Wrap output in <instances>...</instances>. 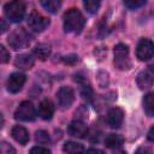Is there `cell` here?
<instances>
[{
    "mask_svg": "<svg viewBox=\"0 0 154 154\" xmlns=\"http://www.w3.org/2000/svg\"><path fill=\"white\" fill-rule=\"evenodd\" d=\"M85 24L84 16L77 8H70L64 14V29L66 32H81Z\"/></svg>",
    "mask_w": 154,
    "mask_h": 154,
    "instance_id": "cell-1",
    "label": "cell"
},
{
    "mask_svg": "<svg viewBox=\"0 0 154 154\" xmlns=\"http://www.w3.org/2000/svg\"><path fill=\"white\" fill-rule=\"evenodd\" d=\"M123 142H124V138L117 134H109L105 138V146L111 149H117V148L122 147Z\"/></svg>",
    "mask_w": 154,
    "mask_h": 154,
    "instance_id": "cell-16",
    "label": "cell"
},
{
    "mask_svg": "<svg viewBox=\"0 0 154 154\" xmlns=\"http://www.w3.org/2000/svg\"><path fill=\"white\" fill-rule=\"evenodd\" d=\"M67 132L73 137L84 138L88 134V128L82 120H73L67 126Z\"/></svg>",
    "mask_w": 154,
    "mask_h": 154,
    "instance_id": "cell-11",
    "label": "cell"
},
{
    "mask_svg": "<svg viewBox=\"0 0 154 154\" xmlns=\"http://www.w3.org/2000/svg\"><path fill=\"white\" fill-rule=\"evenodd\" d=\"M34 54H35L38 59H41V60H46V59L49 57V54H51V48H49V46L41 43V45H38V46L35 47V49H34Z\"/></svg>",
    "mask_w": 154,
    "mask_h": 154,
    "instance_id": "cell-19",
    "label": "cell"
},
{
    "mask_svg": "<svg viewBox=\"0 0 154 154\" xmlns=\"http://www.w3.org/2000/svg\"><path fill=\"white\" fill-rule=\"evenodd\" d=\"M35 141L38 144H47L49 142V135L45 130H38L35 134Z\"/></svg>",
    "mask_w": 154,
    "mask_h": 154,
    "instance_id": "cell-22",
    "label": "cell"
},
{
    "mask_svg": "<svg viewBox=\"0 0 154 154\" xmlns=\"http://www.w3.org/2000/svg\"><path fill=\"white\" fill-rule=\"evenodd\" d=\"M136 82H137V85L141 90H147L149 89L153 83H154V77L152 73H149L148 71H141L138 75H137V78H136Z\"/></svg>",
    "mask_w": 154,
    "mask_h": 154,
    "instance_id": "cell-13",
    "label": "cell"
},
{
    "mask_svg": "<svg viewBox=\"0 0 154 154\" xmlns=\"http://www.w3.org/2000/svg\"><path fill=\"white\" fill-rule=\"evenodd\" d=\"M64 63H66V64H75L77 60H78V57L76 55V54H70V55H66V57H64Z\"/></svg>",
    "mask_w": 154,
    "mask_h": 154,
    "instance_id": "cell-28",
    "label": "cell"
},
{
    "mask_svg": "<svg viewBox=\"0 0 154 154\" xmlns=\"http://www.w3.org/2000/svg\"><path fill=\"white\" fill-rule=\"evenodd\" d=\"M36 117L35 107L30 101H23L19 103L14 112V119L20 122H31Z\"/></svg>",
    "mask_w": 154,
    "mask_h": 154,
    "instance_id": "cell-5",
    "label": "cell"
},
{
    "mask_svg": "<svg viewBox=\"0 0 154 154\" xmlns=\"http://www.w3.org/2000/svg\"><path fill=\"white\" fill-rule=\"evenodd\" d=\"M147 138L150 141V142H154V125L150 128V130L148 131V135H147Z\"/></svg>",
    "mask_w": 154,
    "mask_h": 154,
    "instance_id": "cell-29",
    "label": "cell"
},
{
    "mask_svg": "<svg viewBox=\"0 0 154 154\" xmlns=\"http://www.w3.org/2000/svg\"><path fill=\"white\" fill-rule=\"evenodd\" d=\"M101 1L102 0H83V5H84L85 10L89 13L94 14V13H96L99 11L100 5H101Z\"/></svg>",
    "mask_w": 154,
    "mask_h": 154,
    "instance_id": "cell-21",
    "label": "cell"
},
{
    "mask_svg": "<svg viewBox=\"0 0 154 154\" xmlns=\"http://www.w3.org/2000/svg\"><path fill=\"white\" fill-rule=\"evenodd\" d=\"M124 5L130 10H136L146 4V0H123Z\"/></svg>",
    "mask_w": 154,
    "mask_h": 154,
    "instance_id": "cell-23",
    "label": "cell"
},
{
    "mask_svg": "<svg viewBox=\"0 0 154 154\" xmlns=\"http://www.w3.org/2000/svg\"><path fill=\"white\" fill-rule=\"evenodd\" d=\"M114 65L118 70L125 71L131 67V60L129 57V47L124 43H118L114 46Z\"/></svg>",
    "mask_w": 154,
    "mask_h": 154,
    "instance_id": "cell-3",
    "label": "cell"
},
{
    "mask_svg": "<svg viewBox=\"0 0 154 154\" xmlns=\"http://www.w3.org/2000/svg\"><path fill=\"white\" fill-rule=\"evenodd\" d=\"M37 112H38V116L42 119H45V120L52 119L53 113H54V106H53L52 101L51 100H47V99L46 100H42L40 102V105H38Z\"/></svg>",
    "mask_w": 154,
    "mask_h": 154,
    "instance_id": "cell-12",
    "label": "cell"
},
{
    "mask_svg": "<svg viewBox=\"0 0 154 154\" xmlns=\"http://www.w3.org/2000/svg\"><path fill=\"white\" fill-rule=\"evenodd\" d=\"M7 42L13 49H22L30 43V35L24 28H18L10 34Z\"/></svg>",
    "mask_w": 154,
    "mask_h": 154,
    "instance_id": "cell-4",
    "label": "cell"
},
{
    "mask_svg": "<svg viewBox=\"0 0 154 154\" xmlns=\"http://www.w3.org/2000/svg\"><path fill=\"white\" fill-rule=\"evenodd\" d=\"M124 120V112L119 107H113L107 112L106 116V122L112 129H118L123 124Z\"/></svg>",
    "mask_w": 154,
    "mask_h": 154,
    "instance_id": "cell-10",
    "label": "cell"
},
{
    "mask_svg": "<svg viewBox=\"0 0 154 154\" xmlns=\"http://www.w3.org/2000/svg\"><path fill=\"white\" fill-rule=\"evenodd\" d=\"M4 13L10 22L18 23L24 18L25 5L20 0H12L4 6Z\"/></svg>",
    "mask_w": 154,
    "mask_h": 154,
    "instance_id": "cell-2",
    "label": "cell"
},
{
    "mask_svg": "<svg viewBox=\"0 0 154 154\" xmlns=\"http://www.w3.org/2000/svg\"><path fill=\"white\" fill-rule=\"evenodd\" d=\"M25 81H26V77H25L24 73H20V72L12 73L7 79V84H6L7 90L12 94H16V93L20 91Z\"/></svg>",
    "mask_w": 154,
    "mask_h": 154,
    "instance_id": "cell-9",
    "label": "cell"
},
{
    "mask_svg": "<svg viewBox=\"0 0 154 154\" xmlns=\"http://www.w3.org/2000/svg\"><path fill=\"white\" fill-rule=\"evenodd\" d=\"M149 70H150V71H152V72H154V63H153V64H150V65H149Z\"/></svg>",
    "mask_w": 154,
    "mask_h": 154,
    "instance_id": "cell-33",
    "label": "cell"
},
{
    "mask_svg": "<svg viewBox=\"0 0 154 154\" xmlns=\"http://www.w3.org/2000/svg\"><path fill=\"white\" fill-rule=\"evenodd\" d=\"M34 65V58L31 54H20L14 60V66L20 70H29Z\"/></svg>",
    "mask_w": 154,
    "mask_h": 154,
    "instance_id": "cell-15",
    "label": "cell"
},
{
    "mask_svg": "<svg viewBox=\"0 0 154 154\" xmlns=\"http://www.w3.org/2000/svg\"><path fill=\"white\" fill-rule=\"evenodd\" d=\"M28 25L34 31L41 32L49 25V19L37 11H32L28 17Z\"/></svg>",
    "mask_w": 154,
    "mask_h": 154,
    "instance_id": "cell-7",
    "label": "cell"
},
{
    "mask_svg": "<svg viewBox=\"0 0 154 154\" xmlns=\"http://www.w3.org/2000/svg\"><path fill=\"white\" fill-rule=\"evenodd\" d=\"M0 58H1V63H4V64L10 60V53L2 45L0 46Z\"/></svg>",
    "mask_w": 154,
    "mask_h": 154,
    "instance_id": "cell-24",
    "label": "cell"
},
{
    "mask_svg": "<svg viewBox=\"0 0 154 154\" xmlns=\"http://www.w3.org/2000/svg\"><path fill=\"white\" fill-rule=\"evenodd\" d=\"M140 152H150V149H146V148H140V149H137V153H140Z\"/></svg>",
    "mask_w": 154,
    "mask_h": 154,
    "instance_id": "cell-31",
    "label": "cell"
},
{
    "mask_svg": "<svg viewBox=\"0 0 154 154\" xmlns=\"http://www.w3.org/2000/svg\"><path fill=\"white\" fill-rule=\"evenodd\" d=\"M14 148H12L10 144H7L6 142H1V153L2 154H10V153H14Z\"/></svg>",
    "mask_w": 154,
    "mask_h": 154,
    "instance_id": "cell-25",
    "label": "cell"
},
{
    "mask_svg": "<svg viewBox=\"0 0 154 154\" xmlns=\"http://www.w3.org/2000/svg\"><path fill=\"white\" fill-rule=\"evenodd\" d=\"M154 55V42L149 38H141L136 47V57L141 61H147Z\"/></svg>",
    "mask_w": 154,
    "mask_h": 154,
    "instance_id": "cell-6",
    "label": "cell"
},
{
    "mask_svg": "<svg viewBox=\"0 0 154 154\" xmlns=\"http://www.w3.org/2000/svg\"><path fill=\"white\" fill-rule=\"evenodd\" d=\"M40 1H41L42 7L51 13L58 12V10L61 6V0H40Z\"/></svg>",
    "mask_w": 154,
    "mask_h": 154,
    "instance_id": "cell-18",
    "label": "cell"
},
{
    "mask_svg": "<svg viewBox=\"0 0 154 154\" xmlns=\"http://www.w3.org/2000/svg\"><path fill=\"white\" fill-rule=\"evenodd\" d=\"M63 150L66 152V153H81V152H84V147L81 144V143H77V142H72V141H67L65 142L64 147H63Z\"/></svg>",
    "mask_w": 154,
    "mask_h": 154,
    "instance_id": "cell-20",
    "label": "cell"
},
{
    "mask_svg": "<svg viewBox=\"0 0 154 154\" xmlns=\"http://www.w3.org/2000/svg\"><path fill=\"white\" fill-rule=\"evenodd\" d=\"M143 109L148 117H154V93H148L144 95Z\"/></svg>",
    "mask_w": 154,
    "mask_h": 154,
    "instance_id": "cell-17",
    "label": "cell"
},
{
    "mask_svg": "<svg viewBox=\"0 0 154 154\" xmlns=\"http://www.w3.org/2000/svg\"><path fill=\"white\" fill-rule=\"evenodd\" d=\"M1 23H2V28H1V32H5V30H6V28H7V25H6V23H5V19H1Z\"/></svg>",
    "mask_w": 154,
    "mask_h": 154,
    "instance_id": "cell-30",
    "label": "cell"
},
{
    "mask_svg": "<svg viewBox=\"0 0 154 154\" xmlns=\"http://www.w3.org/2000/svg\"><path fill=\"white\" fill-rule=\"evenodd\" d=\"M11 135L12 137L14 138L16 142H18L19 144L24 146L29 142V132L25 128L20 126V125H16L12 128V131H11Z\"/></svg>",
    "mask_w": 154,
    "mask_h": 154,
    "instance_id": "cell-14",
    "label": "cell"
},
{
    "mask_svg": "<svg viewBox=\"0 0 154 154\" xmlns=\"http://www.w3.org/2000/svg\"><path fill=\"white\" fill-rule=\"evenodd\" d=\"M30 153H51V150L48 148H45V147H41V146H36V147H32L30 149Z\"/></svg>",
    "mask_w": 154,
    "mask_h": 154,
    "instance_id": "cell-27",
    "label": "cell"
},
{
    "mask_svg": "<svg viewBox=\"0 0 154 154\" xmlns=\"http://www.w3.org/2000/svg\"><path fill=\"white\" fill-rule=\"evenodd\" d=\"M88 152H96V153H103L102 150H100V149H88Z\"/></svg>",
    "mask_w": 154,
    "mask_h": 154,
    "instance_id": "cell-32",
    "label": "cell"
},
{
    "mask_svg": "<svg viewBox=\"0 0 154 154\" xmlns=\"http://www.w3.org/2000/svg\"><path fill=\"white\" fill-rule=\"evenodd\" d=\"M58 105L61 109H67L71 107L75 100V93L70 87H61L57 93Z\"/></svg>",
    "mask_w": 154,
    "mask_h": 154,
    "instance_id": "cell-8",
    "label": "cell"
},
{
    "mask_svg": "<svg viewBox=\"0 0 154 154\" xmlns=\"http://www.w3.org/2000/svg\"><path fill=\"white\" fill-rule=\"evenodd\" d=\"M82 96H83L84 99H88V100L91 99V96H93V91H91L90 87L84 85V87L82 88Z\"/></svg>",
    "mask_w": 154,
    "mask_h": 154,
    "instance_id": "cell-26",
    "label": "cell"
}]
</instances>
